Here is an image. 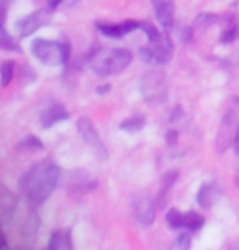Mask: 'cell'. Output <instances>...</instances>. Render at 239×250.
I'll return each mask as SVG.
<instances>
[{"label": "cell", "instance_id": "4316f807", "mask_svg": "<svg viewBox=\"0 0 239 250\" xmlns=\"http://www.w3.org/2000/svg\"><path fill=\"white\" fill-rule=\"evenodd\" d=\"M171 247L172 249H177V250H187V249H190L192 247V235L189 232H180L175 237L174 242H172Z\"/></svg>", "mask_w": 239, "mask_h": 250}, {"label": "cell", "instance_id": "3957f363", "mask_svg": "<svg viewBox=\"0 0 239 250\" xmlns=\"http://www.w3.org/2000/svg\"><path fill=\"white\" fill-rule=\"evenodd\" d=\"M31 54L46 65H64L71 58V46L67 41L36 38L31 43Z\"/></svg>", "mask_w": 239, "mask_h": 250}, {"label": "cell", "instance_id": "6da1fadb", "mask_svg": "<svg viewBox=\"0 0 239 250\" xmlns=\"http://www.w3.org/2000/svg\"><path fill=\"white\" fill-rule=\"evenodd\" d=\"M61 178V168L51 160L33 165L20 178V193L28 205L40 206L48 200L53 190L58 187Z\"/></svg>", "mask_w": 239, "mask_h": 250}, {"label": "cell", "instance_id": "f546056e", "mask_svg": "<svg viewBox=\"0 0 239 250\" xmlns=\"http://www.w3.org/2000/svg\"><path fill=\"white\" fill-rule=\"evenodd\" d=\"M166 139H167V144H169V146H175V144H177V141H179V133H177L175 129L167 131Z\"/></svg>", "mask_w": 239, "mask_h": 250}, {"label": "cell", "instance_id": "4dcf8cb0", "mask_svg": "<svg viewBox=\"0 0 239 250\" xmlns=\"http://www.w3.org/2000/svg\"><path fill=\"white\" fill-rule=\"evenodd\" d=\"M111 90V85L110 83H100V85H98L97 88H95V93L98 97H104V95H107V93H109Z\"/></svg>", "mask_w": 239, "mask_h": 250}, {"label": "cell", "instance_id": "9a60e30c", "mask_svg": "<svg viewBox=\"0 0 239 250\" xmlns=\"http://www.w3.org/2000/svg\"><path fill=\"white\" fill-rule=\"evenodd\" d=\"M219 195H221V191H219L218 185L215 182H207L203 183V185L200 187L198 193H196V203L201 206V208H212L215 203L218 201Z\"/></svg>", "mask_w": 239, "mask_h": 250}, {"label": "cell", "instance_id": "7402d4cb", "mask_svg": "<svg viewBox=\"0 0 239 250\" xmlns=\"http://www.w3.org/2000/svg\"><path fill=\"white\" fill-rule=\"evenodd\" d=\"M218 20H219V17L217 15V13L203 12V13H198V15L195 17L192 28H194V31H203V30H207V28L213 26Z\"/></svg>", "mask_w": 239, "mask_h": 250}, {"label": "cell", "instance_id": "30bf717a", "mask_svg": "<svg viewBox=\"0 0 239 250\" xmlns=\"http://www.w3.org/2000/svg\"><path fill=\"white\" fill-rule=\"evenodd\" d=\"M139 25H141V23L131 20V18H128V20H125L121 23H105V21L95 23L97 30L100 31L102 35H105L109 38H123L126 35H130V33L138 30Z\"/></svg>", "mask_w": 239, "mask_h": 250}, {"label": "cell", "instance_id": "9c48e42d", "mask_svg": "<svg viewBox=\"0 0 239 250\" xmlns=\"http://www.w3.org/2000/svg\"><path fill=\"white\" fill-rule=\"evenodd\" d=\"M236 115H238V110L234 106L228 108L226 113L223 115L221 118V125H219V131H218V136H217V147L219 152H224L228 149L229 143L233 141L234 138V125H236Z\"/></svg>", "mask_w": 239, "mask_h": 250}, {"label": "cell", "instance_id": "d6a6232c", "mask_svg": "<svg viewBox=\"0 0 239 250\" xmlns=\"http://www.w3.org/2000/svg\"><path fill=\"white\" fill-rule=\"evenodd\" d=\"M61 3H63V0H48V8L49 10H56Z\"/></svg>", "mask_w": 239, "mask_h": 250}, {"label": "cell", "instance_id": "2e32d148", "mask_svg": "<svg viewBox=\"0 0 239 250\" xmlns=\"http://www.w3.org/2000/svg\"><path fill=\"white\" fill-rule=\"evenodd\" d=\"M36 206H31L30 211L22 216V223H20V234L23 239H35L36 232L40 229V218L35 211Z\"/></svg>", "mask_w": 239, "mask_h": 250}, {"label": "cell", "instance_id": "5bb4252c", "mask_svg": "<svg viewBox=\"0 0 239 250\" xmlns=\"http://www.w3.org/2000/svg\"><path fill=\"white\" fill-rule=\"evenodd\" d=\"M97 187V182L92 180L88 175H84V173H77L71 178V183H69V195L72 198H82L87 191L93 190Z\"/></svg>", "mask_w": 239, "mask_h": 250}, {"label": "cell", "instance_id": "f1b7e54d", "mask_svg": "<svg viewBox=\"0 0 239 250\" xmlns=\"http://www.w3.org/2000/svg\"><path fill=\"white\" fill-rule=\"evenodd\" d=\"M192 31H194V28H187V26H180L179 28V40L182 43H189L190 38H192Z\"/></svg>", "mask_w": 239, "mask_h": 250}, {"label": "cell", "instance_id": "836d02e7", "mask_svg": "<svg viewBox=\"0 0 239 250\" xmlns=\"http://www.w3.org/2000/svg\"><path fill=\"white\" fill-rule=\"evenodd\" d=\"M8 2H10V0H0V5H2V10H5Z\"/></svg>", "mask_w": 239, "mask_h": 250}, {"label": "cell", "instance_id": "d6986e66", "mask_svg": "<svg viewBox=\"0 0 239 250\" xmlns=\"http://www.w3.org/2000/svg\"><path fill=\"white\" fill-rule=\"evenodd\" d=\"M224 21H226V25H224L221 33H219V43L229 44V43H233V41H236L239 38V23H238V20L234 17L226 18Z\"/></svg>", "mask_w": 239, "mask_h": 250}, {"label": "cell", "instance_id": "603a6c76", "mask_svg": "<svg viewBox=\"0 0 239 250\" xmlns=\"http://www.w3.org/2000/svg\"><path fill=\"white\" fill-rule=\"evenodd\" d=\"M0 46H2V49H5V51H15V53H20L22 51L20 44L10 36V33H8L5 25L2 26V31H0Z\"/></svg>", "mask_w": 239, "mask_h": 250}, {"label": "cell", "instance_id": "8fae6325", "mask_svg": "<svg viewBox=\"0 0 239 250\" xmlns=\"http://www.w3.org/2000/svg\"><path fill=\"white\" fill-rule=\"evenodd\" d=\"M154 15L157 18V23L164 30H171L174 26V15H175V5L174 0H151Z\"/></svg>", "mask_w": 239, "mask_h": 250}, {"label": "cell", "instance_id": "7c38bea8", "mask_svg": "<svg viewBox=\"0 0 239 250\" xmlns=\"http://www.w3.org/2000/svg\"><path fill=\"white\" fill-rule=\"evenodd\" d=\"M69 118V111L65 110L59 103H51L46 108H43L40 113V123L43 128H53L54 125H58L59 121H64Z\"/></svg>", "mask_w": 239, "mask_h": 250}, {"label": "cell", "instance_id": "e0dca14e", "mask_svg": "<svg viewBox=\"0 0 239 250\" xmlns=\"http://www.w3.org/2000/svg\"><path fill=\"white\" fill-rule=\"evenodd\" d=\"M74 247L72 237H71V230L69 229H59L54 230L49 237L48 249L49 250H71Z\"/></svg>", "mask_w": 239, "mask_h": 250}, {"label": "cell", "instance_id": "7a4b0ae2", "mask_svg": "<svg viewBox=\"0 0 239 250\" xmlns=\"http://www.w3.org/2000/svg\"><path fill=\"white\" fill-rule=\"evenodd\" d=\"M131 51L125 48H97L88 58V67L93 74L107 77L118 74L131 64Z\"/></svg>", "mask_w": 239, "mask_h": 250}, {"label": "cell", "instance_id": "1f68e13d", "mask_svg": "<svg viewBox=\"0 0 239 250\" xmlns=\"http://www.w3.org/2000/svg\"><path fill=\"white\" fill-rule=\"evenodd\" d=\"M233 146H234V152L239 157V125L236 126V133H234V138H233Z\"/></svg>", "mask_w": 239, "mask_h": 250}, {"label": "cell", "instance_id": "484cf974", "mask_svg": "<svg viewBox=\"0 0 239 250\" xmlns=\"http://www.w3.org/2000/svg\"><path fill=\"white\" fill-rule=\"evenodd\" d=\"M182 219H184V213H180L177 208H171L166 214V221L169 228L172 229H182Z\"/></svg>", "mask_w": 239, "mask_h": 250}, {"label": "cell", "instance_id": "ba28073f", "mask_svg": "<svg viewBox=\"0 0 239 250\" xmlns=\"http://www.w3.org/2000/svg\"><path fill=\"white\" fill-rule=\"evenodd\" d=\"M133 218L136 223L149 228L154 219H156V203L152 201V198L148 193H141L134 198L133 201Z\"/></svg>", "mask_w": 239, "mask_h": 250}, {"label": "cell", "instance_id": "ffe728a7", "mask_svg": "<svg viewBox=\"0 0 239 250\" xmlns=\"http://www.w3.org/2000/svg\"><path fill=\"white\" fill-rule=\"evenodd\" d=\"M175 180H177V172H167L166 175H164V178H162V187H161V191H159V195H157V201H156L157 208H164V205H166L167 193L172 190V187H174Z\"/></svg>", "mask_w": 239, "mask_h": 250}, {"label": "cell", "instance_id": "83f0119b", "mask_svg": "<svg viewBox=\"0 0 239 250\" xmlns=\"http://www.w3.org/2000/svg\"><path fill=\"white\" fill-rule=\"evenodd\" d=\"M139 28L144 31V35L148 36V43H152V41H156L159 36H161V31H157V28L152 25V23L149 21H143Z\"/></svg>", "mask_w": 239, "mask_h": 250}, {"label": "cell", "instance_id": "5b68a950", "mask_svg": "<svg viewBox=\"0 0 239 250\" xmlns=\"http://www.w3.org/2000/svg\"><path fill=\"white\" fill-rule=\"evenodd\" d=\"M77 131L81 134L82 141L88 146V149L92 150V154L95 155V159L100 164L109 162V150H107L104 141H102L100 134L95 128V125L92 123L90 118L82 116L77 121Z\"/></svg>", "mask_w": 239, "mask_h": 250}, {"label": "cell", "instance_id": "d4e9b609", "mask_svg": "<svg viewBox=\"0 0 239 250\" xmlns=\"http://www.w3.org/2000/svg\"><path fill=\"white\" fill-rule=\"evenodd\" d=\"M44 144L36 136H26L25 139L18 143V150H41Z\"/></svg>", "mask_w": 239, "mask_h": 250}, {"label": "cell", "instance_id": "4fadbf2b", "mask_svg": "<svg viewBox=\"0 0 239 250\" xmlns=\"http://www.w3.org/2000/svg\"><path fill=\"white\" fill-rule=\"evenodd\" d=\"M0 209H2V219L5 223L13 221L18 211V198L12 191H8L5 187H2L0 190Z\"/></svg>", "mask_w": 239, "mask_h": 250}, {"label": "cell", "instance_id": "e575fe53", "mask_svg": "<svg viewBox=\"0 0 239 250\" xmlns=\"http://www.w3.org/2000/svg\"><path fill=\"white\" fill-rule=\"evenodd\" d=\"M76 2H77V0H74V3H76Z\"/></svg>", "mask_w": 239, "mask_h": 250}, {"label": "cell", "instance_id": "ac0fdd59", "mask_svg": "<svg viewBox=\"0 0 239 250\" xmlns=\"http://www.w3.org/2000/svg\"><path fill=\"white\" fill-rule=\"evenodd\" d=\"M144 126H146V116L139 115V113L125 118V120L120 123V129L125 131V133H130V134L139 133Z\"/></svg>", "mask_w": 239, "mask_h": 250}, {"label": "cell", "instance_id": "44dd1931", "mask_svg": "<svg viewBox=\"0 0 239 250\" xmlns=\"http://www.w3.org/2000/svg\"><path fill=\"white\" fill-rule=\"evenodd\" d=\"M205 226V218L198 213H184V219H182V229H187L190 232H198V230Z\"/></svg>", "mask_w": 239, "mask_h": 250}, {"label": "cell", "instance_id": "52a82bcc", "mask_svg": "<svg viewBox=\"0 0 239 250\" xmlns=\"http://www.w3.org/2000/svg\"><path fill=\"white\" fill-rule=\"evenodd\" d=\"M49 21H51V10L49 8H40V10H35L25 17H22L15 23V30L18 31V36L20 38H28L35 31H38L40 28L46 26Z\"/></svg>", "mask_w": 239, "mask_h": 250}, {"label": "cell", "instance_id": "277c9868", "mask_svg": "<svg viewBox=\"0 0 239 250\" xmlns=\"http://www.w3.org/2000/svg\"><path fill=\"white\" fill-rule=\"evenodd\" d=\"M172 54H174V46H172L167 30L161 33V36L156 41L148 43V46H144V48H139V56L148 64L166 65L172 61Z\"/></svg>", "mask_w": 239, "mask_h": 250}, {"label": "cell", "instance_id": "8992f818", "mask_svg": "<svg viewBox=\"0 0 239 250\" xmlns=\"http://www.w3.org/2000/svg\"><path fill=\"white\" fill-rule=\"evenodd\" d=\"M141 97L149 103H162L167 98L166 80L159 72H148L139 80Z\"/></svg>", "mask_w": 239, "mask_h": 250}, {"label": "cell", "instance_id": "cb8c5ba5", "mask_svg": "<svg viewBox=\"0 0 239 250\" xmlns=\"http://www.w3.org/2000/svg\"><path fill=\"white\" fill-rule=\"evenodd\" d=\"M15 74V62L13 61H3L0 65V75H2V87H8Z\"/></svg>", "mask_w": 239, "mask_h": 250}]
</instances>
